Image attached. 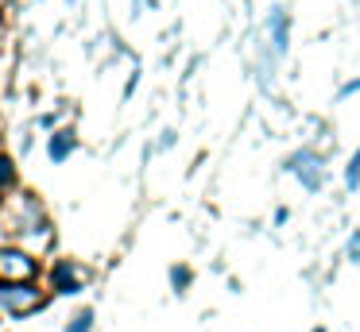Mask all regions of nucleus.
<instances>
[{"mask_svg":"<svg viewBox=\"0 0 360 332\" xmlns=\"http://www.w3.org/2000/svg\"><path fill=\"white\" fill-rule=\"evenodd\" d=\"M352 93H360V77H352V81H345L341 89H337V100H345V97H352Z\"/></svg>","mask_w":360,"mask_h":332,"instance_id":"obj_11","label":"nucleus"},{"mask_svg":"<svg viewBox=\"0 0 360 332\" xmlns=\"http://www.w3.org/2000/svg\"><path fill=\"white\" fill-rule=\"evenodd\" d=\"M345 259H349V263H360V228L349 232V239H345Z\"/></svg>","mask_w":360,"mask_h":332,"instance_id":"obj_9","label":"nucleus"},{"mask_svg":"<svg viewBox=\"0 0 360 332\" xmlns=\"http://www.w3.org/2000/svg\"><path fill=\"white\" fill-rule=\"evenodd\" d=\"M0 301H4L12 313H27V309H39L43 305V293L32 290V286H24V282H16V286H8V290L0 293Z\"/></svg>","mask_w":360,"mask_h":332,"instance_id":"obj_4","label":"nucleus"},{"mask_svg":"<svg viewBox=\"0 0 360 332\" xmlns=\"http://www.w3.org/2000/svg\"><path fill=\"white\" fill-rule=\"evenodd\" d=\"M140 4H143V0H136V8H140Z\"/></svg>","mask_w":360,"mask_h":332,"instance_id":"obj_15","label":"nucleus"},{"mask_svg":"<svg viewBox=\"0 0 360 332\" xmlns=\"http://www.w3.org/2000/svg\"><path fill=\"white\" fill-rule=\"evenodd\" d=\"M271 220H275V224H287V220H290V208H275Z\"/></svg>","mask_w":360,"mask_h":332,"instance_id":"obj_13","label":"nucleus"},{"mask_svg":"<svg viewBox=\"0 0 360 332\" xmlns=\"http://www.w3.org/2000/svg\"><path fill=\"white\" fill-rule=\"evenodd\" d=\"M66 332H94V309H82V313L66 324Z\"/></svg>","mask_w":360,"mask_h":332,"instance_id":"obj_8","label":"nucleus"},{"mask_svg":"<svg viewBox=\"0 0 360 332\" xmlns=\"http://www.w3.org/2000/svg\"><path fill=\"white\" fill-rule=\"evenodd\" d=\"M74 147H78V139H74V131H58V135H51V159L63 162L74 154Z\"/></svg>","mask_w":360,"mask_h":332,"instance_id":"obj_6","label":"nucleus"},{"mask_svg":"<svg viewBox=\"0 0 360 332\" xmlns=\"http://www.w3.org/2000/svg\"><path fill=\"white\" fill-rule=\"evenodd\" d=\"M55 282H58V293H78L82 290V278L70 263H58L55 267Z\"/></svg>","mask_w":360,"mask_h":332,"instance_id":"obj_5","label":"nucleus"},{"mask_svg":"<svg viewBox=\"0 0 360 332\" xmlns=\"http://www.w3.org/2000/svg\"><path fill=\"white\" fill-rule=\"evenodd\" d=\"M310 332H326V328H310Z\"/></svg>","mask_w":360,"mask_h":332,"instance_id":"obj_14","label":"nucleus"},{"mask_svg":"<svg viewBox=\"0 0 360 332\" xmlns=\"http://www.w3.org/2000/svg\"><path fill=\"white\" fill-rule=\"evenodd\" d=\"M264 31H267V43H271L275 58H287V51H290V12H287V4H271V8H267Z\"/></svg>","mask_w":360,"mask_h":332,"instance_id":"obj_2","label":"nucleus"},{"mask_svg":"<svg viewBox=\"0 0 360 332\" xmlns=\"http://www.w3.org/2000/svg\"><path fill=\"white\" fill-rule=\"evenodd\" d=\"M283 170H287L302 190H310V193L326 190V159H321L314 147H298V151H290L287 159H283Z\"/></svg>","mask_w":360,"mask_h":332,"instance_id":"obj_1","label":"nucleus"},{"mask_svg":"<svg viewBox=\"0 0 360 332\" xmlns=\"http://www.w3.org/2000/svg\"><path fill=\"white\" fill-rule=\"evenodd\" d=\"M341 178H345V185H349V190H360V147L349 154V166H345Z\"/></svg>","mask_w":360,"mask_h":332,"instance_id":"obj_7","label":"nucleus"},{"mask_svg":"<svg viewBox=\"0 0 360 332\" xmlns=\"http://www.w3.org/2000/svg\"><path fill=\"white\" fill-rule=\"evenodd\" d=\"M12 178H16V174H12V162H8V159H0V185H8Z\"/></svg>","mask_w":360,"mask_h":332,"instance_id":"obj_12","label":"nucleus"},{"mask_svg":"<svg viewBox=\"0 0 360 332\" xmlns=\"http://www.w3.org/2000/svg\"><path fill=\"white\" fill-rule=\"evenodd\" d=\"M35 259L24 251H0V286H16V282H32L35 278Z\"/></svg>","mask_w":360,"mask_h":332,"instance_id":"obj_3","label":"nucleus"},{"mask_svg":"<svg viewBox=\"0 0 360 332\" xmlns=\"http://www.w3.org/2000/svg\"><path fill=\"white\" fill-rule=\"evenodd\" d=\"M190 278H194V274H190V267H171V286H174V290H186Z\"/></svg>","mask_w":360,"mask_h":332,"instance_id":"obj_10","label":"nucleus"}]
</instances>
